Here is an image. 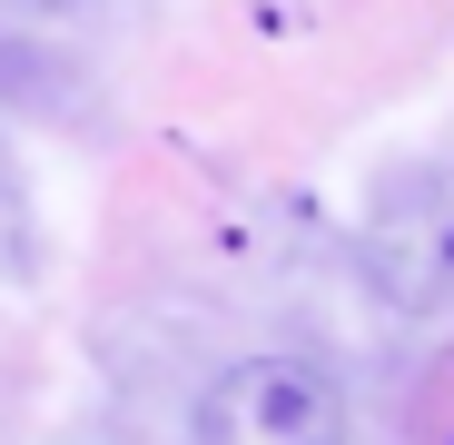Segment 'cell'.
Instances as JSON below:
<instances>
[{
    "mask_svg": "<svg viewBox=\"0 0 454 445\" xmlns=\"http://www.w3.org/2000/svg\"><path fill=\"white\" fill-rule=\"evenodd\" d=\"M365 277L395 317L454 307V159H415L365 198Z\"/></svg>",
    "mask_w": 454,
    "mask_h": 445,
    "instance_id": "cell-1",
    "label": "cell"
},
{
    "mask_svg": "<svg viewBox=\"0 0 454 445\" xmlns=\"http://www.w3.org/2000/svg\"><path fill=\"white\" fill-rule=\"evenodd\" d=\"M188 435L198 445H346V396L307 356H238L207 377Z\"/></svg>",
    "mask_w": 454,
    "mask_h": 445,
    "instance_id": "cell-2",
    "label": "cell"
},
{
    "mask_svg": "<svg viewBox=\"0 0 454 445\" xmlns=\"http://www.w3.org/2000/svg\"><path fill=\"white\" fill-rule=\"evenodd\" d=\"M415 425H425L434 445H454V356H444L434 377H425V396H415Z\"/></svg>",
    "mask_w": 454,
    "mask_h": 445,
    "instance_id": "cell-3",
    "label": "cell"
},
{
    "mask_svg": "<svg viewBox=\"0 0 454 445\" xmlns=\"http://www.w3.org/2000/svg\"><path fill=\"white\" fill-rule=\"evenodd\" d=\"M0 11H80V0H0Z\"/></svg>",
    "mask_w": 454,
    "mask_h": 445,
    "instance_id": "cell-4",
    "label": "cell"
}]
</instances>
